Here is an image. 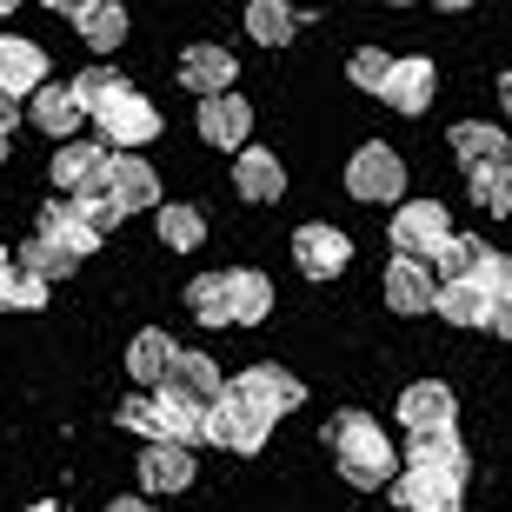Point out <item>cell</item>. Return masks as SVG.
I'll return each instance as SVG.
<instances>
[{
  "instance_id": "cell-1",
  "label": "cell",
  "mask_w": 512,
  "mask_h": 512,
  "mask_svg": "<svg viewBox=\"0 0 512 512\" xmlns=\"http://www.w3.org/2000/svg\"><path fill=\"white\" fill-rule=\"evenodd\" d=\"M326 446H333V459H340V479H346V486H360V493H386V486H393L399 453H393V439L380 433V419H373V413H360V406L333 413Z\"/></svg>"
},
{
  "instance_id": "cell-2",
  "label": "cell",
  "mask_w": 512,
  "mask_h": 512,
  "mask_svg": "<svg viewBox=\"0 0 512 512\" xmlns=\"http://www.w3.org/2000/svg\"><path fill=\"white\" fill-rule=\"evenodd\" d=\"M227 399H240L247 413H260L266 426L273 419H286V413H300L306 406V386H300V373H286V366H247V373H233L227 380Z\"/></svg>"
},
{
  "instance_id": "cell-3",
  "label": "cell",
  "mask_w": 512,
  "mask_h": 512,
  "mask_svg": "<svg viewBox=\"0 0 512 512\" xmlns=\"http://www.w3.org/2000/svg\"><path fill=\"white\" fill-rule=\"evenodd\" d=\"M346 193L366 200V207H399L406 200V160L386 140H366L353 160H346Z\"/></svg>"
},
{
  "instance_id": "cell-4",
  "label": "cell",
  "mask_w": 512,
  "mask_h": 512,
  "mask_svg": "<svg viewBox=\"0 0 512 512\" xmlns=\"http://www.w3.org/2000/svg\"><path fill=\"white\" fill-rule=\"evenodd\" d=\"M453 240V220H446V207L439 200H399L393 213V260H419L433 266V253Z\"/></svg>"
},
{
  "instance_id": "cell-5",
  "label": "cell",
  "mask_w": 512,
  "mask_h": 512,
  "mask_svg": "<svg viewBox=\"0 0 512 512\" xmlns=\"http://www.w3.org/2000/svg\"><path fill=\"white\" fill-rule=\"evenodd\" d=\"M94 120H100V147L107 153H140L147 140H160V107H153L147 94H120V100H107V107H94Z\"/></svg>"
},
{
  "instance_id": "cell-6",
  "label": "cell",
  "mask_w": 512,
  "mask_h": 512,
  "mask_svg": "<svg viewBox=\"0 0 512 512\" xmlns=\"http://www.w3.org/2000/svg\"><path fill=\"white\" fill-rule=\"evenodd\" d=\"M386 493H393V512H459V506H466V479L406 466V473H393Z\"/></svg>"
},
{
  "instance_id": "cell-7",
  "label": "cell",
  "mask_w": 512,
  "mask_h": 512,
  "mask_svg": "<svg viewBox=\"0 0 512 512\" xmlns=\"http://www.w3.org/2000/svg\"><path fill=\"white\" fill-rule=\"evenodd\" d=\"M47 87V47L27 34H0V100H34Z\"/></svg>"
},
{
  "instance_id": "cell-8",
  "label": "cell",
  "mask_w": 512,
  "mask_h": 512,
  "mask_svg": "<svg viewBox=\"0 0 512 512\" xmlns=\"http://www.w3.org/2000/svg\"><path fill=\"white\" fill-rule=\"evenodd\" d=\"M433 87H439V74H433V60L426 54H393V67H386V80H380V100L393 107V114H426L433 107Z\"/></svg>"
},
{
  "instance_id": "cell-9",
  "label": "cell",
  "mask_w": 512,
  "mask_h": 512,
  "mask_svg": "<svg viewBox=\"0 0 512 512\" xmlns=\"http://www.w3.org/2000/svg\"><path fill=\"white\" fill-rule=\"evenodd\" d=\"M293 266H300L306 280H340L346 266H353V240H346L340 227L313 220V227L293 233Z\"/></svg>"
},
{
  "instance_id": "cell-10",
  "label": "cell",
  "mask_w": 512,
  "mask_h": 512,
  "mask_svg": "<svg viewBox=\"0 0 512 512\" xmlns=\"http://www.w3.org/2000/svg\"><path fill=\"white\" fill-rule=\"evenodd\" d=\"M233 80H240V60H233L227 47H213V40H193L187 54H180V87H187L193 100L233 94Z\"/></svg>"
},
{
  "instance_id": "cell-11",
  "label": "cell",
  "mask_w": 512,
  "mask_h": 512,
  "mask_svg": "<svg viewBox=\"0 0 512 512\" xmlns=\"http://www.w3.org/2000/svg\"><path fill=\"white\" fill-rule=\"evenodd\" d=\"M107 160H114V153L94 147V140H67V147L47 160L60 200H87V193H100V180H107Z\"/></svg>"
},
{
  "instance_id": "cell-12",
  "label": "cell",
  "mask_w": 512,
  "mask_h": 512,
  "mask_svg": "<svg viewBox=\"0 0 512 512\" xmlns=\"http://www.w3.org/2000/svg\"><path fill=\"white\" fill-rule=\"evenodd\" d=\"M266 433H273V426H266L260 413H247L240 399H227V393L207 406V446H227V453L253 459V453L266 446Z\"/></svg>"
},
{
  "instance_id": "cell-13",
  "label": "cell",
  "mask_w": 512,
  "mask_h": 512,
  "mask_svg": "<svg viewBox=\"0 0 512 512\" xmlns=\"http://www.w3.org/2000/svg\"><path fill=\"white\" fill-rule=\"evenodd\" d=\"M54 14H67L87 40V54H120L127 40V7L120 0H54Z\"/></svg>"
},
{
  "instance_id": "cell-14",
  "label": "cell",
  "mask_w": 512,
  "mask_h": 512,
  "mask_svg": "<svg viewBox=\"0 0 512 512\" xmlns=\"http://www.w3.org/2000/svg\"><path fill=\"white\" fill-rule=\"evenodd\" d=\"M100 193L120 207V220H127V213H153V207H160V180H153V167H147V160H133V153H114V160H107Z\"/></svg>"
},
{
  "instance_id": "cell-15",
  "label": "cell",
  "mask_w": 512,
  "mask_h": 512,
  "mask_svg": "<svg viewBox=\"0 0 512 512\" xmlns=\"http://www.w3.org/2000/svg\"><path fill=\"white\" fill-rule=\"evenodd\" d=\"M153 393H173V399H187V406H200V413H207L213 399L227 393V380H220V366H213L207 353H187V346H180V353H173V366H167V380L153 386Z\"/></svg>"
},
{
  "instance_id": "cell-16",
  "label": "cell",
  "mask_w": 512,
  "mask_h": 512,
  "mask_svg": "<svg viewBox=\"0 0 512 512\" xmlns=\"http://www.w3.org/2000/svg\"><path fill=\"white\" fill-rule=\"evenodd\" d=\"M193 127H200V140H207V147H220V153H240L253 140V107L240 94H220V100H200V120H193Z\"/></svg>"
},
{
  "instance_id": "cell-17",
  "label": "cell",
  "mask_w": 512,
  "mask_h": 512,
  "mask_svg": "<svg viewBox=\"0 0 512 512\" xmlns=\"http://www.w3.org/2000/svg\"><path fill=\"white\" fill-rule=\"evenodd\" d=\"M147 399H153V439L147 446H180V453L207 446V413L200 406H187V399H173V393H147Z\"/></svg>"
},
{
  "instance_id": "cell-18",
  "label": "cell",
  "mask_w": 512,
  "mask_h": 512,
  "mask_svg": "<svg viewBox=\"0 0 512 512\" xmlns=\"http://www.w3.org/2000/svg\"><path fill=\"white\" fill-rule=\"evenodd\" d=\"M406 466H419V473H453V479L473 473V459H466V439H459V426L406 433Z\"/></svg>"
},
{
  "instance_id": "cell-19",
  "label": "cell",
  "mask_w": 512,
  "mask_h": 512,
  "mask_svg": "<svg viewBox=\"0 0 512 512\" xmlns=\"http://www.w3.org/2000/svg\"><path fill=\"white\" fill-rule=\"evenodd\" d=\"M453 419H459V399L446 380H419L399 393V426L406 433H433V426H453Z\"/></svg>"
},
{
  "instance_id": "cell-20",
  "label": "cell",
  "mask_w": 512,
  "mask_h": 512,
  "mask_svg": "<svg viewBox=\"0 0 512 512\" xmlns=\"http://www.w3.org/2000/svg\"><path fill=\"white\" fill-rule=\"evenodd\" d=\"M233 187H240V200H253V207H273V200L286 193V167L273 160V147H240Z\"/></svg>"
},
{
  "instance_id": "cell-21",
  "label": "cell",
  "mask_w": 512,
  "mask_h": 512,
  "mask_svg": "<svg viewBox=\"0 0 512 512\" xmlns=\"http://www.w3.org/2000/svg\"><path fill=\"white\" fill-rule=\"evenodd\" d=\"M433 313L453 326H493V333H506V313L499 306H486V293H479L473 280H453V286H433Z\"/></svg>"
},
{
  "instance_id": "cell-22",
  "label": "cell",
  "mask_w": 512,
  "mask_h": 512,
  "mask_svg": "<svg viewBox=\"0 0 512 512\" xmlns=\"http://www.w3.org/2000/svg\"><path fill=\"white\" fill-rule=\"evenodd\" d=\"M34 240H47V247H60L67 253V260H87V253L100 247L94 233H87V220H80L74 213V200H47V207H40V227H34Z\"/></svg>"
},
{
  "instance_id": "cell-23",
  "label": "cell",
  "mask_w": 512,
  "mask_h": 512,
  "mask_svg": "<svg viewBox=\"0 0 512 512\" xmlns=\"http://www.w3.org/2000/svg\"><path fill=\"white\" fill-rule=\"evenodd\" d=\"M453 153H459V167L466 173H486V167H512V147H506V133L486 127V120H459L453 133Z\"/></svg>"
},
{
  "instance_id": "cell-24",
  "label": "cell",
  "mask_w": 512,
  "mask_h": 512,
  "mask_svg": "<svg viewBox=\"0 0 512 512\" xmlns=\"http://www.w3.org/2000/svg\"><path fill=\"white\" fill-rule=\"evenodd\" d=\"M273 320V280L253 273V266H233L227 273V326H260Z\"/></svg>"
},
{
  "instance_id": "cell-25",
  "label": "cell",
  "mask_w": 512,
  "mask_h": 512,
  "mask_svg": "<svg viewBox=\"0 0 512 512\" xmlns=\"http://www.w3.org/2000/svg\"><path fill=\"white\" fill-rule=\"evenodd\" d=\"M193 453H180V446H147V453H140V486H147V499H160V493H187L193 486Z\"/></svg>"
},
{
  "instance_id": "cell-26",
  "label": "cell",
  "mask_w": 512,
  "mask_h": 512,
  "mask_svg": "<svg viewBox=\"0 0 512 512\" xmlns=\"http://www.w3.org/2000/svg\"><path fill=\"white\" fill-rule=\"evenodd\" d=\"M386 306H393L399 320L433 313V273H426L419 260H393V266H386Z\"/></svg>"
},
{
  "instance_id": "cell-27",
  "label": "cell",
  "mask_w": 512,
  "mask_h": 512,
  "mask_svg": "<svg viewBox=\"0 0 512 512\" xmlns=\"http://www.w3.org/2000/svg\"><path fill=\"white\" fill-rule=\"evenodd\" d=\"M173 353H180V346L167 340V326H140V333L127 340V373H133V386H147V393H153V386L167 380Z\"/></svg>"
},
{
  "instance_id": "cell-28",
  "label": "cell",
  "mask_w": 512,
  "mask_h": 512,
  "mask_svg": "<svg viewBox=\"0 0 512 512\" xmlns=\"http://www.w3.org/2000/svg\"><path fill=\"white\" fill-rule=\"evenodd\" d=\"M479 260H486V240H479V233H453V240L433 253L426 273H433V286H453V280H473Z\"/></svg>"
},
{
  "instance_id": "cell-29",
  "label": "cell",
  "mask_w": 512,
  "mask_h": 512,
  "mask_svg": "<svg viewBox=\"0 0 512 512\" xmlns=\"http://www.w3.org/2000/svg\"><path fill=\"white\" fill-rule=\"evenodd\" d=\"M27 120H34V127L47 133V140H67V133H74L87 114H80V100L67 94V87H40L34 107H27Z\"/></svg>"
},
{
  "instance_id": "cell-30",
  "label": "cell",
  "mask_w": 512,
  "mask_h": 512,
  "mask_svg": "<svg viewBox=\"0 0 512 512\" xmlns=\"http://www.w3.org/2000/svg\"><path fill=\"white\" fill-rule=\"evenodd\" d=\"M153 213H160L153 227H160V247H167V253H193L200 240H207V220H200V207H180V200H173V207H153Z\"/></svg>"
},
{
  "instance_id": "cell-31",
  "label": "cell",
  "mask_w": 512,
  "mask_h": 512,
  "mask_svg": "<svg viewBox=\"0 0 512 512\" xmlns=\"http://www.w3.org/2000/svg\"><path fill=\"white\" fill-rule=\"evenodd\" d=\"M247 34L260 40V47H286V40L300 34V14H293L286 0H253L247 7Z\"/></svg>"
},
{
  "instance_id": "cell-32",
  "label": "cell",
  "mask_w": 512,
  "mask_h": 512,
  "mask_svg": "<svg viewBox=\"0 0 512 512\" xmlns=\"http://www.w3.org/2000/svg\"><path fill=\"white\" fill-rule=\"evenodd\" d=\"M47 306V280H34L27 266H0V313H40Z\"/></svg>"
},
{
  "instance_id": "cell-33",
  "label": "cell",
  "mask_w": 512,
  "mask_h": 512,
  "mask_svg": "<svg viewBox=\"0 0 512 512\" xmlns=\"http://www.w3.org/2000/svg\"><path fill=\"white\" fill-rule=\"evenodd\" d=\"M67 94L80 100V114H94V107H107V100L127 94V80H120L114 67H107V60H94V67H87L80 80H67Z\"/></svg>"
},
{
  "instance_id": "cell-34",
  "label": "cell",
  "mask_w": 512,
  "mask_h": 512,
  "mask_svg": "<svg viewBox=\"0 0 512 512\" xmlns=\"http://www.w3.org/2000/svg\"><path fill=\"white\" fill-rule=\"evenodd\" d=\"M187 313L200 326H227V273H200L187 286Z\"/></svg>"
},
{
  "instance_id": "cell-35",
  "label": "cell",
  "mask_w": 512,
  "mask_h": 512,
  "mask_svg": "<svg viewBox=\"0 0 512 512\" xmlns=\"http://www.w3.org/2000/svg\"><path fill=\"white\" fill-rule=\"evenodd\" d=\"M466 187H473V207L479 213H512V167L466 173Z\"/></svg>"
},
{
  "instance_id": "cell-36",
  "label": "cell",
  "mask_w": 512,
  "mask_h": 512,
  "mask_svg": "<svg viewBox=\"0 0 512 512\" xmlns=\"http://www.w3.org/2000/svg\"><path fill=\"white\" fill-rule=\"evenodd\" d=\"M14 266H27V273H34V280H47V286L74 273V260H67L60 247H47V240H27V247L14 253Z\"/></svg>"
},
{
  "instance_id": "cell-37",
  "label": "cell",
  "mask_w": 512,
  "mask_h": 512,
  "mask_svg": "<svg viewBox=\"0 0 512 512\" xmlns=\"http://www.w3.org/2000/svg\"><path fill=\"white\" fill-rule=\"evenodd\" d=\"M386 67H393V54H386V47H360V54L346 60V80H353V87H360V94H380Z\"/></svg>"
},
{
  "instance_id": "cell-38",
  "label": "cell",
  "mask_w": 512,
  "mask_h": 512,
  "mask_svg": "<svg viewBox=\"0 0 512 512\" xmlns=\"http://www.w3.org/2000/svg\"><path fill=\"white\" fill-rule=\"evenodd\" d=\"M120 426H127V433H140V439H153V399L133 393L127 406H120Z\"/></svg>"
},
{
  "instance_id": "cell-39",
  "label": "cell",
  "mask_w": 512,
  "mask_h": 512,
  "mask_svg": "<svg viewBox=\"0 0 512 512\" xmlns=\"http://www.w3.org/2000/svg\"><path fill=\"white\" fill-rule=\"evenodd\" d=\"M107 512H153V499H114Z\"/></svg>"
},
{
  "instance_id": "cell-40",
  "label": "cell",
  "mask_w": 512,
  "mask_h": 512,
  "mask_svg": "<svg viewBox=\"0 0 512 512\" xmlns=\"http://www.w3.org/2000/svg\"><path fill=\"white\" fill-rule=\"evenodd\" d=\"M14 120H20V107H14V100H0V127L14 133Z\"/></svg>"
},
{
  "instance_id": "cell-41",
  "label": "cell",
  "mask_w": 512,
  "mask_h": 512,
  "mask_svg": "<svg viewBox=\"0 0 512 512\" xmlns=\"http://www.w3.org/2000/svg\"><path fill=\"white\" fill-rule=\"evenodd\" d=\"M7 147H14V133H7V127H0V160H7Z\"/></svg>"
},
{
  "instance_id": "cell-42",
  "label": "cell",
  "mask_w": 512,
  "mask_h": 512,
  "mask_svg": "<svg viewBox=\"0 0 512 512\" xmlns=\"http://www.w3.org/2000/svg\"><path fill=\"white\" fill-rule=\"evenodd\" d=\"M7 260H14V253H7V247H0V266H7Z\"/></svg>"
}]
</instances>
